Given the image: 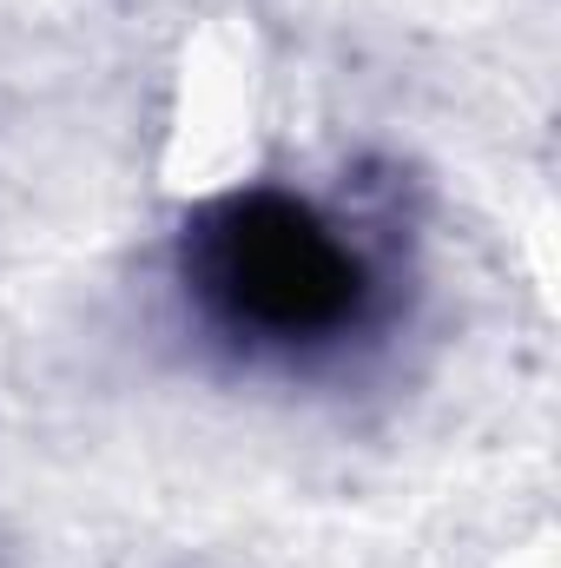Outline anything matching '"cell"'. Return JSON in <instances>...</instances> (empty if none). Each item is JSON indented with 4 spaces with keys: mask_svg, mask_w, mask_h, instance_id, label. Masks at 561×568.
Listing matches in <instances>:
<instances>
[{
    "mask_svg": "<svg viewBox=\"0 0 561 568\" xmlns=\"http://www.w3.org/2000/svg\"><path fill=\"white\" fill-rule=\"evenodd\" d=\"M198 297L258 344H317L350 324L364 272L350 245L290 199H238L192 245Z\"/></svg>",
    "mask_w": 561,
    "mask_h": 568,
    "instance_id": "6da1fadb",
    "label": "cell"
}]
</instances>
